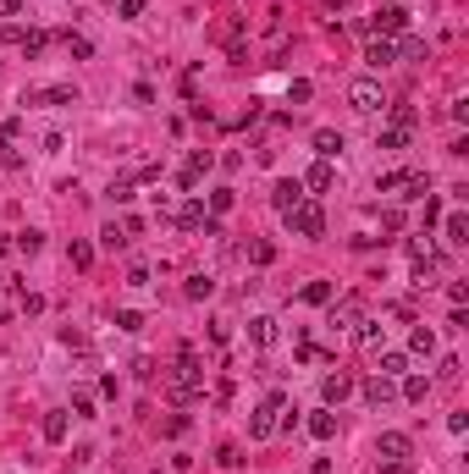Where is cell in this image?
<instances>
[{"mask_svg":"<svg viewBox=\"0 0 469 474\" xmlns=\"http://www.w3.org/2000/svg\"><path fill=\"white\" fill-rule=\"evenodd\" d=\"M66 259H72L78 270H88V265H94V248H88L83 237H72V243H66Z\"/></svg>","mask_w":469,"mask_h":474,"instance_id":"cell-25","label":"cell"},{"mask_svg":"<svg viewBox=\"0 0 469 474\" xmlns=\"http://www.w3.org/2000/svg\"><path fill=\"white\" fill-rule=\"evenodd\" d=\"M0 165H6V171H17V165H22V155H17L11 138H0Z\"/></svg>","mask_w":469,"mask_h":474,"instance_id":"cell-41","label":"cell"},{"mask_svg":"<svg viewBox=\"0 0 469 474\" xmlns=\"http://www.w3.org/2000/svg\"><path fill=\"white\" fill-rule=\"evenodd\" d=\"M249 342H254V348H271V342H277V320H271V314H254V320H249Z\"/></svg>","mask_w":469,"mask_h":474,"instance_id":"cell-15","label":"cell"},{"mask_svg":"<svg viewBox=\"0 0 469 474\" xmlns=\"http://www.w3.org/2000/svg\"><path fill=\"white\" fill-rule=\"evenodd\" d=\"M381 375H386V381L408 375V359H403V353H381Z\"/></svg>","mask_w":469,"mask_h":474,"instance_id":"cell-31","label":"cell"},{"mask_svg":"<svg viewBox=\"0 0 469 474\" xmlns=\"http://www.w3.org/2000/svg\"><path fill=\"white\" fill-rule=\"evenodd\" d=\"M271 205H277V215H293L304 205V182H277L271 187Z\"/></svg>","mask_w":469,"mask_h":474,"instance_id":"cell-10","label":"cell"},{"mask_svg":"<svg viewBox=\"0 0 469 474\" xmlns=\"http://www.w3.org/2000/svg\"><path fill=\"white\" fill-rule=\"evenodd\" d=\"M0 6H6V11H22V0H0Z\"/></svg>","mask_w":469,"mask_h":474,"instance_id":"cell-48","label":"cell"},{"mask_svg":"<svg viewBox=\"0 0 469 474\" xmlns=\"http://www.w3.org/2000/svg\"><path fill=\"white\" fill-rule=\"evenodd\" d=\"M116 17H122V22H138V17H144V0H116Z\"/></svg>","mask_w":469,"mask_h":474,"instance_id":"cell-39","label":"cell"},{"mask_svg":"<svg viewBox=\"0 0 469 474\" xmlns=\"http://www.w3.org/2000/svg\"><path fill=\"white\" fill-rule=\"evenodd\" d=\"M232 205H237V193H232V187H215V193H210V210H215V215H227Z\"/></svg>","mask_w":469,"mask_h":474,"instance_id":"cell-37","label":"cell"},{"mask_svg":"<svg viewBox=\"0 0 469 474\" xmlns=\"http://www.w3.org/2000/svg\"><path fill=\"white\" fill-rule=\"evenodd\" d=\"M232 336V320H210V342H227Z\"/></svg>","mask_w":469,"mask_h":474,"instance_id":"cell-45","label":"cell"},{"mask_svg":"<svg viewBox=\"0 0 469 474\" xmlns=\"http://www.w3.org/2000/svg\"><path fill=\"white\" fill-rule=\"evenodd\" d=\"M354 392V375H326V381H320V397H326V408H331V403H342V397Z\"/></svg>","mask_w":469,"mask_h":474,"instance_id":"cell-13","label":"cell"},{"mask_svg":"<svg viewBox=\"0 0 469 474\" xmlns=\"http://www.w3.org/2000/svg\"><path fill=\"white\" fill-rule=\"evenodd\" d=\"M100 243H105V248H128L133 237H128V232H122V227H116V221H110V227L100 232Z\"/></svg>","mask_w":469,"mask_h":474,"instance_id":"cell-38","label":"cell"},{"mask_svg":"<svg viewBox=\"0 0 469 474\" xmlns=\"http://www.w3.org/2000/svg\"><path fill=\"white\" fill-rule=\"evenodd\" d=\"M205 171H210V155H205V149H193L188 165L177 171V182H182V187H199V177H205Z\"/></svg>","mask_w":469,"mask_h":474,"instance_id":"cell-14","label":"cell"},{"mask_svg":"<svg viewBox=\"0 0 469 474\" xmlns=\"http://www.w3.org/2000/svg\"><path fill=\"white\" fill-rule=\"evenodd\" d=\"M331 182H337V171H331V160H315V165H309V177H304V187H309V193H326Z\"/></svg>","mask_w":469,"mask_h":474,"instance_id":"cell-16","label":"cell"},{"mask_svg":"<svg viewBox=\"0 0 469 474\" xmlns=\"http://www.w3.org/2000/svg\"><path fill=\"white\" fill-rule=\"evenodd\" d=\"M392 397H398V381H386V375H370V381H364V403H370V408H381Z\"/></svg>","mask_w":469,"mask_h":474,"instance_id":"cell-12","label":"cell"},{"mask_svg":"<svg viewBox=\"0 0 469 474\" xmlns=\"http://www.w3.org/2000/svg\"><path fill=\"white\" fill-rule=\"evenodd\" d=\"M398 56H403V61H420V56H426V39H420V34H398Z\"/></svg>","mask_w":469,"mask_h":474,"instance_id":"cell-24","label":"cell"},{"mask_svg":"<svg viewBox=\"0 0 469 474\" xmlns=\"http://www.w3.org/2000/svg\"><path fill=\"white\" fill-rule=\"evenodd\" d=\"M44 441H66V413H44Z\"/></svg>","mask_w":469,"mask_h":474,"instance_id":"cell-30","label":"cell"},{"mask_svg":"<svg viewBox=\"0 0 469 474\" xmlns=\"http://www.w3.org/2000/svg\"><path fill=\"white\" fill-rule=\"evenodd\" d=\"M376 474H408V463H381Z\"/></svg>","mask_w":469,"mask_h":474,"instance_id":"cell-47","label":"cell"},{"mask_svg":"<svg viewBox=\"0 0 469 474\" xmlns=\"http://www.w3.org/2000/svg\"><path fill=\"white\" fill-rule=\"evenodd\" d=\"M376 453H381V463H408V436L403 431H381Z\"/></svg>","mask_w":469,"mask_h":474,"instance_id":"cell-9","label":"cell"},{"mask_svg":"<svg viewBox=\"0 0 469 474\" xmlns=\"http://www.w3.org/2000/svg\"><path fill=\"white\" fill-rule=\"evenodd\" d=\"M414 122H420L414 105H392V127H408V133H414Z\"/></svg>","mask_w":469,"mask_h":474,"instance_id":"cell-35","label":"cell"},{"mask_svg":"<svg viewBox=\"0 0 469 474\" xmlns=\"http://www.w3.org/2000/svg\"><path fill=\"white\" fill-rule=\"evenodd\" d=\"M403 397H408V403H426V397H431V381H426V375H403Z\"/></svg>","mask_w":469,"mask_h":474,"instance_id":"cell-28","label":"cell"},{"mask_svg":"<svg viewBox=\"0 0 469 474\" xmlns=\"http://www.w3.org/2000/svg\"><path fill=\"white\" fill-rule=\"evenodd\" d=\"M110 199H116V205H128V199H133V182H128V177H122V182H110Z\"/></svg>","mask_w":469,"mask_h":474,"instance_id":"cell-44","label":"cell"},{"mask_svg":"<svg viewBox=\"0 0 469 474\" xmlns=\"http://www.w3.org/2000/svg\"><path fill=\"white\" fill-rule=\"evenodd\" d=\"M364 320V304H359V292H348V298H331V326L348 331V326H359Z\"/></svg>","mask_w":469,"mask_h":474,"instance_id":"cell-7","label":"cell"},{"mask_svg":"<svg viewBox=\"0 0 469 474\" xmlns=\"http://www.w3.org/2000/svg\"><path fill=\"white\" fill-rule=\"evenodd\" d=\"M354 336H359V348L381 353V336H386V326H381V320H359V326H354Z\"/></svg>","mask_w":469,"mask_h":474,"instance_id":"cell-17","label":"cell"},{"mask_svg":"<svg viewBox=\"0 0 469 474\" xmlns=\"http://www.w3.org/2000/svg\"><path fill=\"white\" fill-rule=\"evenodd\" d=\"M249 259H254V265H271V259H277V243L254 237V243H249Z\"/></svg>","mask_w":469,"mask_h":474,"instance_id":"cell-32","label":"cell"},{"mask_svg":"<svg viewBox=\"0 0 469 474\" xmlns=\"http://www.w3.org/2000/svg\"><path fill=\"white\" fill-rule=\"evenodd\" d=\"M28 105H78L72 83H50V88H28Z\"/></svg>","mask_w":469,"mask_h":474,"instance_id":"cell-8","label":"cell"},{"mask_svg":"<svg viewBox=\"0 0 469 474\" xmlns=\"http://www.w3.org/2000/svg\"><path fill=\"white\" fill-rule=\"evenodd\" d=\"M44 44H50V34H44V28H28V34H22V56H44Z\"/></svg>","mask_w":469,"mask_h":474,"instance_id":"cell-26","label":"cell"},{"mask_svg":"<svg viewBox=\"0 0 469 474\" xmlns=\"http://www.w3.org/2000/svg\"><path fill=\"white\" fill-rule=\"evenodd\" d=\"M364 34H381V39H392V34H408V11H403V6H381L376 17H364Z\"/></svg>","mask_w":469,"mask_h":474,"instance_id":"cell-6","label":"cell"},{"mask_svg":"<svg viewBox=\"0 0 469 474\" xmlns=\"http://www.w3.org/2000/svg\"><path fill=\"white\" fill-rule=\"evenodd\" d=\"M442 237H448V243H469V215L464 210H453L448 221H442Z\"/></svg>","mask_w":469,"mask_h":474,"instance_id":"cell-19","label":"cell"},{"mask_svg":"<svg viewBox=\"0 0 469 474\" xmlns=\"http://www.w3.org/2000/svg\"><path fill=\"white\" fill-rule=\"evenodd\" d=\"M348 105H354L359 116H376V110H386L381 83H376V78H354V83H348Z\"/></svg>","mask_w":469,"mask_h":474,"instance_id":"cell-3","label":"cell"},{"mask_svg":"<svg viewBox=\"0 0 469 474\" xmlns=\"http://www.w3.org/2000/svg\"><path fill=\"white\" fill-rule=\"evenodd\" d=\"M376 193H403V199H426V171H381Z\"/></svg>","mask_w":469,"mask_h":474,"instance_id":"cell-2","label":"cell"},{"mask_svg":"<svg viewBox=\"0 0 469 474\" xmlns=\"http://www.w3.org/2000/svg\"><path fill=\"white\" fill-rule=\"evenodd\" d=\"M282 408H287V397L271 392V397H265V403L254 408V419H249V436H254V441H271V436H277V425H282V419H277Z\"/></svg>","mask_w":469,"mask_h":474,"instance_id":"cell-4","label":"cell"},{"mask_svg":"<svg viewBox=\"0 0 469 474\" xmlns=\"http://www.w3.org/2000/svg\"><path fill=\"white\" fill-rule=\"evenodd\" d=\"M11 243H17L22 254H39V248H44V232H34V227H28V232H17Z\"/></svg>","mask_w":469,"mask_h":474,"instance_id":"cell-33","label":"cell"},{"mask_svg":"<svg viewBox=\"0 0 469 474\" xmlns=\"http://www.w3.org/2000/svg\"><path fill=\"white\" fill-rule=\"evenodd\" d=\"M376 144H381V149H408V127H392V122H386L381 133H376Z\"/></svg>","mask_w":469,"mask_h":474,"instance_id":"cell-23","label":"cell"},{"mask_svg":"<svg viewBox=\"0 0 469 474\" xmlns=\"http://www.w3.org/2000/svg\"><path fill=\"white\" fill-rule=\"evenodd\" d=\"M408 348H414V353H426V359H431V353H436V331H431V326H414Z\"/></svg>","mask_w":469,"mask_h":474,"instance_id":"cell-29","label":"cell"},{"mask_svg":"<svg viewBox=\"0 0 469 474\" xmlns=\"http://www.w3.org/2000/svg\"><path fill=\"white\" fill-rule=\"evenodd\" d=\"M364 61H370L376 72H381V66H392V61H398V44H392V39H381V34H370V44H364Z\"/></svg>","mask_w":469,"mask_h":474,"instance_id":"cell-11","label":"cell"},{"mask_svg":"<svg viewBox=\"0 0 469 474\" xmlns=\"http://www.w3.org/2000/svg\"><path fill=\"white\" fill-rule=\"evenodd\" d=\"M337 149H342V133L320 127V133H315V155H320V160H337Z\"/></svg>","mask_w":469,"mask_h":474,"instance_id":"cell-20","label":"cell"},{"mask_svg":"<svg viewBox=\"0 0 469 474\" xmlns=\"http://www.w3.org/2000/svg\"><path fill=\"white\" fill-rule=\"evenodd\" d=\"M182 292L199 304V298H210V292H215V276H205V270H199V276H188V282H182Z\"/></svg>","mask_w":469,"mask_h":474,"instance_id":"cell-22","label":"cell"},{"mask_svg":"<svg viewBox=\"0 0 469 474\" xmlns=\"http://www.w3.org/2000/svg\"><path fill=\"white\" fill-rule=\"evenodd\" d=\"M72 413H78V419H94V392L78 386V392H72Z\"/></svg>","mask_w":469,"mask_h":474,"instance_id":"cell-34","label":"cell"},{"mask_svg":"<svg viewBox=\"0 0 469 474\" xmlns=\"http://www.w3.org/2000/svg\"><path fill=\"white\" fill-rule=\"evenodd\" d=\"M309 474H331V458H315V463H309Z\"/></svg>","mask_w":469,"mask_h":474,"instance_id":"cell-46","label":"cell"},{"mask_svg":"<svg viewBox=\"0 0 469 474\" xmlns=\"http://www.w3.org/2000/svg\"><path fill=\"white\" fill-rule=\"evenodd\" d=\"M215 463H221V469H237V463H243V453L227 441V447H215Z\"/></svg>","mask_w":469,"mask_h":474,"instance_id":"cell-40","label":"cell"},{"mask_svg":"<svg viewBox=\"0 0 469 474\" xmlns=\"http://www.w3.org/2000/svg\"><path fill=\"white\" fill-rule=\"evenodd\" d=\"M177 227H188V232H199V227H205V205H193V199H188V205L177 210Z\"/></svg>","mask_w":469,"mask_h":474,"instance_id":"cell-27","label":"cell"},{"mask_svg":"<svg viewBox=\"0 0 469 474\" xmlns=\"http://www.w3.org/2000/svg\"><path fill=\"white\" fill-rule=\"evenodd\" d=\"M116 326H122V331H144V314H138V309H116Z\"/></svg>","mask_w":469,"mask_h":474,"instance_id":"cell-42","label":"cell"},{"mask_svg":"<svg viewBox=\"0 0 469 474\" xmlns=\"http://www.w3.org/2000/svg\"><path fill=\"white\" fill-rule=\"evenodd\" d=\"M309 436H315V441H331V436H337V413H331V408L309 413Z\"/></svg>","mask_w":469,"mask_h":474,"instance_id":"cell-18","label":"cell"},{"mask_svg":"<svg viewBox=\"0 0 469 474\" xmlns=\"http://www.w3.org/2000/svg\"><path fill=\"white\" fill-rule=\"evenodd\" d=\"M299 298L320 309V304H331V298H337V287H331V282H304V292H299Z\"/></svg>","mask_w":469,"mask_h":474,"instance_id":"cell-21","label":"cell"},{"mask_svg":"<svg viewBox=\"0 0 469 474\" xmlns=\"http://www.w3.org/2000/svg\"><path fill=\"white\" fill-rule=\"evenodd\" d=\"M309 94H315V88H309V83H304V78H293V83H287V100H299V105H304V100H309Z\"/></svg>","mask_w":469,"mask_h":474,"instance_id":"cell-43","label":"cell"},{"mask_svg":"<svg viewBox=\"0 0 469 474\" xmlns=\"http://www.w3.org/2000/svg\"><path fill=\"white\" fill-rule=\"evenodd\" d=\"M205 392V364H199V348H177V370L166 375V397L171 403H193V397Z\"/></svg>","mask_w":469,"mask_h":474,"instance_id":"cell-1","label":"cell"},{"mask_svg":"<svg viewBox=\"0 0 469 474\" xmlns=\"http://www.w3.org/2000/svg\"><path fill=\"white\" fill-rule=\"evenodd\" d=\"M66 50H72L78 61H88V56H94V39H83V34H66Z\"/></svg>","mask_w":469,"mask_h":474,"instance_id":"cell-36","label":"cell"},{"mask_svg":"<svg viewBox=\"0 0 469 474\" xmlns=\"http://www.w3.org/2000/svg\"><path fill=\"white\" fill-rule=\"evenodd\" d=\"M282 221L299 232V237H320V232H326V210H320L315 199H304V205L293 210V215H282Z\"/></svg>","mask_w":469,"mask_h":474,"instance_id":"cell-5","label":"cell"}]
</instances>
